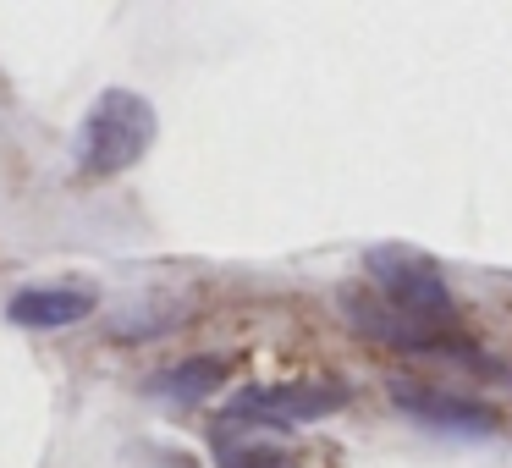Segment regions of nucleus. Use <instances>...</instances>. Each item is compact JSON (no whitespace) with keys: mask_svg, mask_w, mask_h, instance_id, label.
<instances>
[{"mask_svg":"<svg viewBox=\"0 0 512 468\" xmlns=\"http://www.w3.org/2000/svg\"><path fill=\"white\" fill-rule=\"evenodd\" d=\"M149 138H155V111H149L138 94H100V105L89 111V122H83V177H116V171H127L138 155L149 149Z\"/></svg>","mask_w":512,"mask_h":468,"instance_id":"1","label":"nucleus"},{"mask_svg":"<svg viewBox=\"0 0 512 468\" xmlns=\"http://www.w3.org/2000/svg\"><path fill=\"white\" fill-rule=\"evenodd\" d=\"M369 270H375L380 281V298L391 303V309L402 314V320L413 325V331H424L430 342H441L446 331L457 325V309H452V292H446V281L435 276L424 259H408V254H375L369 259Z\"/></svg>","mask_w":512,"mask_h":468,"instance_id":"2","label":"nucleus"},{"mask_svg":"<svg viewBox=\"0 0 512 468\" xmlns=\"http://www.w3.org/2000/svg\"><path fill=\"white\" fill-rule=\"evenodd\" d=\"M347 402L342 386H320V380H298V386H248L232 397L221 424L232 430H265V424H303V419H325Z\"/></svg>","mask_w":512,"mask_h":468,"instance_id":"3","label":"nucleus"},{"mask_svg":"<svg viewBox=\"0 0 512 468\" xmlns=\"http://www.w3.org/2000/svg\"><path fill=\"white\" fill-rule=\"evenodd\" d=\"M391 402L402 413H413L419 424H435V430H463V435H485L496 424V413L479 408L468 397H452V391L435 386H408V380H391Z\"/></svg>","mask_w":512,"mask_h":468,"instance_id":"4","label":"nucleus"},{"mask_svg":"<svg viewBox=\"0 0 512 468\" xmlns=\"http://www.w3.org/2000/svg\"><path fill=\"white\" fill-rule=\"evenodd\" d=\"M342 320L353 325L358 336H375V342H391V347H408V353H435L441 342H430L424 331H413L375 287H347L342 292Z\"/></svg>","mask_w":512,"mask_h":468,"instance_id":"5","label":"nucleus"},{"mask_svg":"<svg viewBox=\"0 0 512 468\" xmlns=\"http://www.w3.org/2000/svg\"><path fill=\"white\" fill-rule=\"evenodd\" d=\"M6 314H12L17 325H28V331H56V325L89 320L94 298L78 287H34V292H17V298L6 303Z\"/></svg>","mask_w":512,"mask_h":468,"instance_id":"6","label":"nucleus"},{"mask_svg":"<svg viewBox=\"0 0 512 468\" xmlns=\"http://www.w3.org/2000/svg\"><path fill=\"white\" fill-rule=\"evenodd\" d=\"M221 380H226V358L204 353V358H188V364L166 369V375L155 380V391L171 402H204L210 391H221Z\"/></svg>","mask_w":512,"mask_h":468,"instance_id":"7","label":"nucleus"},{"mask_svg":"<svg viewBox=\"0 0 512 468\" xmlns=\"http://www.w3.org/2000/svg\"><path fill=\"white\" fill-rule=\"evenodd\" d=\"M215 457L221 468H292V457L276 446H232L226 435H215Z\"/></svg>","mask_w":512,"mask_h":468,"instance_id":"8","label":"nucleus"}]
</instances>
